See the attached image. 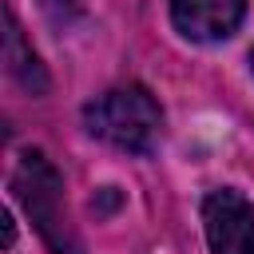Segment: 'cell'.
Masks as SVG:
<instances>
[{
    "mask_svg": "<svg viewBox=\"0 0 254 254\" xmlns=\"http://www.w3.org/2000/svg\"><path fill=\"white\" fill-rule=\"evenodd\" d=\"M83 127L91 139H99L115 151L151 155L163 139V107L147 87L127 83V87H111V91L95 95L83 107Z\"/></svg>",
    "mask_w": 254,
    "mask_h": 254,
    "instance_id": "obj_1",
    "label": "cell"
},
{
    "mask_svg": "<svg viewBox=\"0 0 254 254\" xmlns=\"http://www.w3.org/2000/svg\"><path fill=\"white\" fill-rule=\"evenodd\" d=\"M12 194L52 254H83L75 222L67 214L64 179L44 151H20L16 171H12Z\"/></svg>",
    "mask_w": 254,
    "mask_h": 254,
    "instance_id": "obj_2",
    "label": "cell"
},
{
    "mask_svg": "<svg viewBox=\"0 0 254 254\" xmlns=\"http://www.w3.org/2000/svg\"><path fill=\"white\" fill-rule=\"evenodd\" d=\"M202 234L210 254H254V202L234 187L210 190L202 198Z\"/></svg>",
    "mask_w": 254,
    "mask_h": 254,
    "instance_id": "obj_3",
    "label": "cell"
},
{
    "mask_svg": "<svg viewBox=\"0 0 254 254\" xmlns=\"http://www.w3.org/2000/svg\"><path fill=\"white\" fill-rule=\"evenodd\" d=\"M171 24L190 44L230 40L246 16V0H167Z\"/></svg>",
    "mask_w": 254,
    "mask_h": 254,
    "instance_id": "obj_4",
    "label": "cell"
},
{
    "mask_svg": "<svg viewBox=\"0 0 254 254\" xmlns=\"http://www.w3.org/2000/svg\"><path fill=\"white\" fill-rule=\"evenodd\" d=\"M4 64H8V75H12L24 91H32V95H44V91H48V71H44V64H40L36 48L24 40L20 20H16V12H12L8 4H4Z\"/></svg>",
    "mask_w": 254,
    "mask_h": 254,
    "instance_id": "obj_5",
    "label": "cell"
},
{
    "mask_svg": "<svg viewBox=\"0 0 254 254\" xmlns=\"http://www.w3.org/2000/svg\"><path fill=\"white\" fill-rule=\"evenodd\" d=\"M40 8L48 12V20L56 28H67L75 16H79V0H40Z\"/></svg>",
    "mask_w": 254,
    "mask_h": 254,
    "instance_id": "obj_6",
    "label": "cell"
},
{
    "mask_svg": "<svg viewBox=\"0 0 254 254\" xmlns=\"http://www.w3.org/2000/svg\"><path fill=\"white\" fill-rule=\"evenodd\" d=\"M250 75H254V48H250Z\"/></svg>",
    "mask_w": 254,
    "mask_h": 254,
    "instance_id": "obj_7",
    "label": "cell"
}]
</instances>
